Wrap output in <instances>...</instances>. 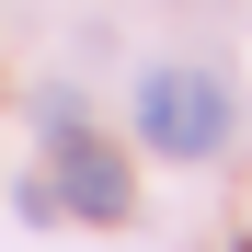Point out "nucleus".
Returning <instances> with one entry per match:
<instances>
[{"instance_id":"2","label":"nucleus","mask_w":252,"mask_h":252,"mask_svg":"<svg viewBox=\"0 0 252 252\" xmlns=\"http://www.w3.org/2000/svg\"><path fill=\"white\" fill-rule=\"evenodd\" d=\"M58 160H69V172H58V195L80 206V218H103V229H115L126 206H138V195H126V160H115V149H92L80 126H69V149H58Z\"/></svg>"},{"instance_id":"1","label":"nucleus","mask_w":252,"mask_h":252,"mask_svg":"<svg viewBox=\"0 0 252 252\" xmlns=\"http://www.w3.org/2000/svg\"><path fill=\"white\" fill-rule=\"evenodd\" d=\"M138 138L172 149V160H218V149H229V92H218V69H195V58L138 69Z\"/></svg>"}]
</instances>
